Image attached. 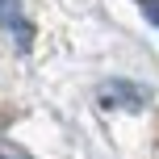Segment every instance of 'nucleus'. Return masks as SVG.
<instances>
[{
    "label": "nucleus",
    "instance_id": "1",
    "mask_svg": "<svg viewBox=\"0 0 159 159\" xmlns=\"http://www.w3.org/2000/svg\"><path fill=\"white\" fill-rule=\"evenodd\" d=\"M143 8H147V17L159 25V0H143Z\"/></svg>",
    "mask_w": 159,
    "mask_h": 159
}]
</instances>
